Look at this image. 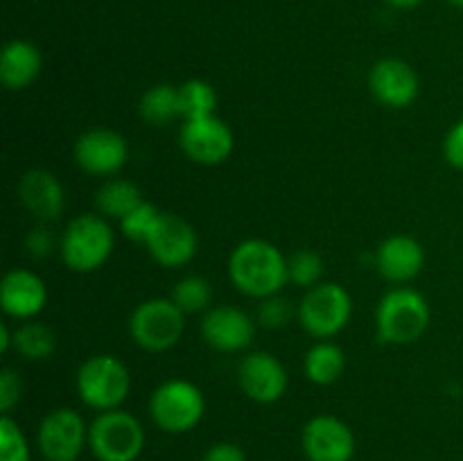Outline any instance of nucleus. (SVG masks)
<instances>
[{"label": "nucleus", "instance_id": "obj_2", "mask_svg": "<svg viewBox=\"0 0 463 461\" xmlns=\"http://www.w3.org/2000/svg\"><path fill=\"white\" fill-rule=\"evenodd\" d=\"M116 249V230L99 212H81L72 217L59 238L63 265L75 274L102 269Z\"/></svg>", "mask_w": 463, "mask_h": 461}, {"label": "nucleus", "instance_id": "obj_6", "mask_svg": "<svg viewBox=\"0 0 463 461\" xmlns=\"http://www.w3.org/2000/svg\"><path fill=\"white\" fill-rule=\"evenodd\" d=\"M89 447L98 461H136L145 450V428L131 411H99L89 425Z\"/></svg>", "mask_w": 463, "mask_h": 461}, {"label": "nucleus", "instance_id": "obj_29", "mask_svg": "<svg viewBox=\"0 0 463 461\" xmlns=\"http://www.w3.org/2000/svg\"><path fill=\"white\" fill-rule=\"evenodd\" d=\"M0 461H30V443L12 414L0 419Z\"/></svg>", "mask_w": 463, "mask_h": 461}, {"label": "nucleus", "instance_id": "obj_28", "mask_svg": "<svg viewBox=\"0 0 463 461\" xmlns=\"http://www.w3.org/2000/svg\"><path fill=\"white\" fill-rule=\"evenodd\" d=\"M163 211L158 206H154L152 202H147L145 199L140 206H136L134 211L129 212V215L122 217L118 224H120V233L125 235V238H129L131 242H147L149 233L154 230V226L158 224V220H161Z\"/></svg>", "mask_w": 463, "mask_h": 461}, {"label": "nucleus", "instance_id": "obj_21", "mask_svg": "<svg viewBox=\"0 0 463 461\" xmlns=\"http://www.w3.org/2000/svg\"><path fill=\"white\" fill-rule=\"evenodd\" d=\"M346 371V353L330 339H319L303 357V373L312 384L328 387L335 384Z\"/></svg>", "mask_w": 463, "mask_h": 461}, {"label": "nucleus", "instance_id": "obj_24", "mask_svg": "<svg viewBox=\"0 0 463 461\" xmlns=\"http://www.w3.org/2000/svg\"><path fill=\"white\" fill-rule=\"evenodd\" d=\"M14 351L30 362H45L57 351V334L41 321H23L14 330Z\"/></svg>", "mask_w": 463, "mask_h": 461}, {"label": "nucleus", "instance_id": "obj_30", "mask_svg": "<svg viewBox=\"0 0 463 461\" xmlns=\"http://www.w3.org/2000/svg\"><path fill=\"white\" fill-rule=\"evenodd\" d=\"M294 315H297V310L292 307V303L280 296V294L262 298L260 306H258V321H260V325L271 330L285 328Z\"/></svg>", "mask_w": 463, "mask_h": 461}, {"label": "nucleus", "instance_id": "obj_10", "mask_svg": "<svg viewBox=\"0 0 463 461\" xmlns=\"http://www.w3.org/2000/svg\"><path fill=\"white\" fill-rule=\"evenodd\" d=\"M179 145L185 156L197 165H220L235 149V134L220 116L184 120Z\"/></svg>", "mask_w": 463, "mask_h": 461}, {"label": "nucleus", "instance_id": "obj_3", "mask_svg": "<svg viewBox=\"0 0 463 461\" xmlns=\"http://www.w3.org/2000/svg\"><path fill=\"white\" fill-rule=\"evenodd\" d=\"M432 310L428 298L411 287L389 289L375 307V330L383 343L407 346L419 342L428 330Z\"/></svg>", "mask_w": 463, "mask_h": 461}, {"label": "nucleus", "instance_id": "obj_1", "mask_svg": "<svg viewBox=\"0 0 463 461\" xmlns=\"http://www.w3.org/2000/svg\"><path fill=\"white\" fill-rule=\"evenodd\" d=\"M226 271L235 289L262 301L289 283V258L269 240L249 238L231 251Z\"/></svg>", "mask_w": 463, "mask_h": 461}, {"label": "nucleus", "instance_id": "obj_20", "mask_svg": "<svg viewBox=\"0 0 463 461\" xmlns=\"http://www.w3.org/2000/svg\"><path fill=\"white\" fill-rule=\"evenodd\" d=\"M43 71L41 50L32 41L12 39L0 52V81L7 90H25Z\"/></svg>", "mask_w": 463, "mask_h": 461}, {"label": "nucleus", "instance_id": "obj_13", "mask_svg": "<svg viewBox=\"0 0 463 461\" xmlns=\"http://www.w3.org/2000/svg\"><path fill=\"white\" fill-rule=\"evenodd\" d=\"M307 461H351L355 456V434L339 416H312L301 432Z\"/></svg>", "mask_w": 463, "mask_h": 461}, {"label": "nucleus", "instance_id": "obj_22", "mask_svg": "<svg viewBox=\"0 0 463 461\" xmlns=\"http://www.w3.org/2000/svg\"><path fill=\"white\" fill-rule=\"evenodd\" d=\"M143 202V190L129 179H107L95 194V206H98L99 215L116 221L129 215Z\"/></svg>", "mask_w": 463, "mask_h": 461}, {"label": "nucleus", "instance_id": "obj_27", "mask_svg": "<svg viewBox=\"0 0 463 461\" xmlns=\"http://www.w3.org/2000/svg\"><path fill=\"white\" fill-rule=\"evenodd\" d=\"M326 262L312 249H298L297 253L289 256V283L297 287H315V285L324 283Z\"/></svg>", "mask_w": 463, "mask_h": 461}, {"label": "nucleus", "instance_id": "obj_26", "mask_svg": "<svg viewBox=\"0 0 463 461\" xmlns=\"http://www.w3.org/2000/svg\"><path fill=\"white\" fill-rule=\"evenodd\" d=\"M170 298L176 303V307H179L184 315L208 312L213 307V285L211 280L203 278V276H184L181 280H176Z\"/></svg>", "mask_w": 463, "mask_h": 461}, {"label": "nucleus", "instance_id": "obj_36", "mask_svg": "<svg viewBox=\"0 0 463 461\" xmlns=\"http://www.w3.org/2000/svg\"><path fill=\"white\" fill-rule=\"evenodd\" d=\"M392 7H398V9H414L419 7L420 3H425V0H387Z\"/></svg>", "mask_w": 463, "mask_h": 461}, {"label": "nucleus", "instance_id": "obj_15", "mask_svg": "<svg viewBox=\"0 0 463 461\" xmlns=\"http://www.w3.org/2000/svg\"><path fill=\"white\" fill-rule=\"evenodd\" d=\"M369 89L383 107L407 108L419 98L420 80L411 63L396 57H387L375 61L371 68Z\"/></svg>", "mask_w": 463, "mask_h": 461}, {"label": "nucleus", "instance_id": "obj_35", "mask_svg": "<svg viewBox=\"0 0 463 461\" xmlns=\"http://www.w3.org/2000/svg\"><path fill=\"white\" fill-rule=\"evenodd\" d=\"M14 346V333L9 330L7 321L0 324V353H9V348Z\"/></svg>", "mask_w": 463, "mask_h": 461}, {"label": "nucleus", "instance_id": "obj_18", "mask_svg": "<svg viewBox=\"0 0 463 461\" xmlns=\"http://www.w3.org/2000/svg\"><path fill=\"white\" fill-rule=\"evenodd\" d=\"M18 199H21L23 208L34 217L36 221H50L59 220L66 208V190H63L61 181L57 174L43 167H34L27 170L18 181Z\"/></svg>", "mask_w": 463, "mask_h": 461}, {"label": "nucleus", "instance_id": "obj_37", "mask_svg": "<svg viewBox=\"0 0 463 461\" xmlns=\"http://www.w3.org/2000/svg\"><path fill=\"white\" fill-rule=\"evenodd\" d=\"M450 5H455V7H461L463 9V0H448Z\"/></svg>", "mask_w": 463, "mask_h": 461}, {"label": "nucleus", "instance_id": "obj_9", "mask_svg": "<svg viewBox=\"0 0 463 461\" xmlns=\"http://www.w3.org/2000/svg\"><path fill=\"white\" fill-rule=\"evenodd\" d=\"M36 446L45 461H77L89 446V425L71 407L50 409L36 429Z\"/></svg>", "mask_w": 463, "mask_h": 461}, {"label": "nucleus", "instance_id": "obj_34", "mask_svg": "<svg viewBox=\"0 0 463 461\" xmlns=\"http://www.w3.org/2000/svg\"><path fill=\"white\" fill-rule=\"evenodd\" d=\"M202 461H247V455H244V450L238 443L220 441L213 443V446L203 452Z\"/></svg>", "mask_w": 463, "mask_h": 461}, {"label": "nucleus", "instance_id": "obj_5", "mask_svg": "<svg viewBox=\"0 0 463 461\" xmlns=\"http://www.w3.org/2000/svg\"><path fill=\"white\" fill-rule=\"evenodd\" d=\"M206 414L203 391L190 380L172 378L158 384L149 396V416L167 434H185L197 428Z\"/></svg>", "mask_w": 463, "mask_h": 461}, {"label": "nucleus", "instance_id": "obj_23", "mask_svg": "<svg viewBox=\"0 0 463 461\" xmlns=\"http://www.w3.org/2000/svg\"><path fill=\"white\" fill-rule=\"evenodd\" d=\"M138 113L152 127H165L175 122L176 118H181L179 86L154 84L140 98Z\"/></svg>", "mask_w": 463, "mask_h": 461}, {"label": "nucleus", "instance_id": "obj_17", "mask_svg": "<svg viewBox=\"0 0 463 461\" xmlns=\"http://www.w3.org/2000/svg\"><path fill=\"white\" fill-rule=\"evenodd\" d=\"M48 303V287L32 269H9L0 283V307L7 316L30 321L43 312Z\"/></svg>", "mask_w": 463, "mask_h": 461}, {"label": "nucleus", "instance_id": "obj_11", "mask_svg": "<svg viewBox=\"0 0 463 461\" xmlns=\"http://www.w3.org/2000/svg\"><path fill=\"white\" fill-rule=\"evenodd\" d=\"M75 161L90 176H116L129 161V145L127 138L116 129L95 127L84 131L75 140Z\"/></svg>", "mask_w": 463, "mask_h": 461}, {"label": "nucleus", "instance_id": "obj_16", "mask_svg": "<svg viewBox=\"0 0 463 461\" xmlns=\"http://www.w3.org/2000/svg\"><path fill=\"white\" fill-rule=\"evenodd\" d=\"M202 337L213 351L242 353L256 337V324L242 307L213 306L203 312Z\"/></svg>", "mask_w": 463, "mask_h": 461}, {"label": "nucleus", "instance_id": "obj_7", "mask_svg": "<svg viewBox=\"0 0 463 461\" xmlns=\"http://www.w3.org/2000/svg\"><path fill=\"white\" fill-rule=\"evenodd\" d=\"M353 315V298L344 285L324 280L306 289L297 306V319L307 334L330 339L342 333Z\"/></svg>", "mask_w": 463, "mask_h": 461}, {"label": "nucleus", "instance_id": "obj_12", "mask_svg": "<svg viewBox=\"0 0 463 461\" xmlns=\"http://www.w3.org/2000/svg\"><path fill=\"white\" fill-rule=\"evenodd\" d=\"M145 247H147L149 256L161 267L179 269V267H185L197 256L199 238L193 224L185 221L184 217L175 215V212H163L158 224L149 233Z\"/></svg>", "mask_w": 463, "mask_h": 461}, {"label": "nucleus", "instance_id": "obj_25", "mask_svg": "<svg viewBox=\"0 0 463 461\" xmlns=\"http://www.w3.org/2000/svg\"><path fill=\"white\" fill-rule=\"evenodd\" d=\"M181 98V118L184 120H197V118L217 116V104H220V95H217L215 86L206 80L184 81L179 86Z\"/></svg>", "mask_w": 463, "mask_h": 461}, {"label": "nucleus", "instance_id": "obj_33", "mask_svg": "<svg viewBox=\"0 0 463 461\" xmlns=\"http://www.w3.org/2000/svg\"><path fill=\"white\" fill-rule=\"evenodd\" d=\"M443 156L455 170L463 172V118L448 129L443 140Z\"/></svg>", "mask_w": 463, "mask_h": 461}, {"label": "nucleus", "instance_id": "obj_31", "mask_svg": "<svg viewBox=\"0 0 463 461\" xmlns=\"http://www.w3.org/2000/svg\"><path fill=\"white\" fill-rule=\"evenodd\" d=\"M23 396V380L18 375V371L5 366L0 371V411L5 414H12L14 407L21 402Z\"/></svg>", "mask_w": 463, "mask_h": 461}, {"label": "nucleus", "instance_id": "obj_8", "mask_svg": "<svg viewBox=\"0 0 463 461\" xmlns=\"http://www.w3.org/2000/svg\"><path fill=\"white\" fill-rule=\"evenodd\" d=\"M185 315L172 298H147L129 316L131 339L147 353H165L181 342Z\"/></svg>", "mask_w": 463, "mask_h": 461}, {"label": "nucleus", "instance_id": "obj_19", "mask_svg": "<svg viewBox=\"0 0 463 461\" xmlns=\"http://www.w3.org/2000/svg\"><path fill=\"white\" fill-rule=\"evenodd\" d=\"M375 267L389 283H410L425 267L423 244L411 235H392L375 251Z\"/></svg>", "mask_w": 463, "mask_h": 461}, {"label": "nucleus", "instance_id": "obj_32", "mask_svg": "<svg viewBox=\"0 0 463 461\" xmlns=\"http://www.w3.org/2000/svg\"><path fill=\"white\" fill-rule=\"evenodd\" d=\"M25 249L30 253V258H36V260H43L50 253L57 249V238L52 235L48 224L39 221L34 229H30V233L25 235Z\"/></svg>", "mask_w": 463, "mask_h": 461}, {"label": "nucleus", "instance_id": "obj_4", "mask_svg": "<svg viewBox=\"0 0 463 461\" xmlns=\"http://www.w3.org/2000/svg\"><path fill=\"white\" fill-rule=\"evenodd\" d=\"M75 384L81 402L99 414L120 409L122 402L129 398L131 373L120 357L99 353L81 362Z\"/></svg>", "mask_w": 463, "mask_h": 461}, {"label": "nucleus", "instance_id": "obj_14", "mask_svg": "<svg viewBox=\"0 0 463 461\" xmlns=\"http://www.w3.org/2000/svg\"><path fill=\"white\" fill-rule=\"evenodd\" d=\"M238 382L244 396L260 405L280 400L288 391V371L283 362L267 351H253L242 357L238 366Z\"/></svg>", "mask_w": 463, "mask_h": 461}]
</instances>
